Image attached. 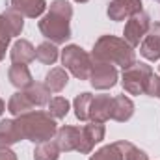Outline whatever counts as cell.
<instances>
[{"label": "cell", "instance_id": "obj_1", "mask_svg": "<svg viewBox=\"0 0 160 160\" xmlns=\"http://www.w3.org/2000/svg\"><path fill=\"white\" fill-rule=\"evenodd\" d=\"M73 6L67 0H54L48 13L39 21V32L54 45H62L71 38Z\"/></svg>", "mask_w": 160, "mask_h": 160}, {"label": "cell", "instance_id": "obj_2", "mask_svg": "<svg viewBox=\"0 0 160 160\" xmlns=\"http://www.w3.org/2000/svg\"><path fill=\"white\" fill-rule=\"evenodd\" d=\"M89 56L93 62H106L112 65H119L123 69L130 67L136 62L134 48L125 39L116 38V36H101L95 41Z\"/></svg>", "mask_w": 160, "mask_h": 160}, {"label": "cell", "instance_id": "obj_3", "mask_svg": "<svg viewBox=\"0 0 160 160\" xmlns=\"http://www.w3.org/2000/svg\"><path fill=\"white\" fill-rule=\"evenodd\" d=\"M15 121L21 128L22 138L30 140L34 143L48 142L58 132V125H56L54 118L41 110H30L26 114H21V116H17Z\"/></svg>", "mask_w": 160, "mask_h": 160}, {"label": "cell", "instance_id": "obj_4", "mask_svg": "<svg viewBox=\"0 0 160 160\" xmlns=\"http://www.w3.org/2000/svg\"><path fill=\"white\" fill-rule=\"evenodd\" d=\"M62 63L78 80H88L91 71V56L78 45H67L62 50Z\"/></svg>", "mask_w": 160, "mask_h": 160}, {"label": "cell", "instance_id": "obj_5", "mask_svg": "<svg viewBox=\"0 0 160 160\" xmlns=\"http://www.w3.org/2000/svg\"><path fill=\"white\" fill-rule=\"evenodd\" d=\"M153 75V69L147 63L134 62L130 67L123 69V89L130 95H143L147 82Z\"/></svg>", "mask_w": 160, "mask_h": 160}, {"label": "cell", "instance_id": "obj_6", "mask_svg": "<svg viewBox=\"0 0 160 160\" xmlns=\"http://www.w3.org/2000/svg\"><path fill=\"white\" fill-rule=\"evenodd\" d=\"M22 28H24V21L21 13H17L15 9H8L0 13V62L6 56V48L11 38L21 36Z\"/></svg>", "mask_w": 160, "mask_h": 160}, {"label": "cell", "instance_id": "obj_7", "mask_svg": "<svg viewBox=\"0 0 160 160\" xmlns=\"http://www.w3.org/2000/svg\"><path fill=\"white\" fill-rule=\"evenodd\" d=\"M149 28H151V19H149V15H147L145 11H140V13L132 15V17L127 21L125 30H123V36H125L123 39L134 48V47L140 45V41L145 38V34L149 32Z\"/></svg>", "mask_w": 160, "mask_h": 160}, {"label": "cell", "instance_id": "obj_8", "mask_svg": "<svg viewBox=\"0 0 160 160\" xmlns=\"http://www.w3.org/2000/svg\"><path fill=\"white\" fill-rule=\"evenodd\" d=\"M89 82L95 89H110L118 84V69L112 63L106 62H93L91 60V71Z\"/></svg>", "mask_w": 160, "mask_h": 160}, {"label": "cell", "instance_id": "obj_9", "mask_svg": "<svg viewBox=\"0 0 160 160\" xmlns=\"http://www.w3.org/2000/svg\"><path fill=\"white\" fill-rule=\"evenodd\" d=\"M104 134H106V128H104L102 123H93V121H91L89 125L82 127V128H80V138H78V147H77V151L82 153V155L91 153V149H93L97 143H101V142L104 140Z\"/></svg>", "mask_w": 160, "mask_h": 160}, {"label": "cell", "instance_id": "obj_10", "mask_svg": "<svg viewBox=\"0 0 160 160\" xmlns=\"http://www.w3.org/2000/svg\"><path fill=\"white\" fill-rule=\"evenodd\" d=\"M142 8H143L142 0H110L106 13H108L110 21H125V19H130L132 15L143 11Z\"/></svg>", "mask_w": 160, "mask_h": 160}, {"label": "cell", "instance_id": "obj_11", "mask_svg": "<svg viewBox=\"0 0 160 160\" xmlns=\"http://www.w3.org/2000/svg\"><path fill=\"white\" fill-rule=\"evenodd\" d=\"M140 54L151 62L160 60V22L151 24L149 32L145 34V39L140 45Z\"/></svg>", "mask_w": 160, "mask_h": 160}, {"label": "cell", "instance_id": "obj_12", "mask_svg": "<svg viewBox=\"0 0 160 160\" xmlns=\"http://www.w3.org/2000/svg\"><path fill=\"white\" fill-rule=\"evenodd\" d=\"M112 116V97L110 95H95L89 106V121L104 123Z\"/></svg>", "mask_w": 160, "mask_h": 160}, {"label": "cell", "instance_id": "obj_13", "mask_svg": "<svg viewBox=\"0 0 160 160\" xmlns=\"http://www.w3.org/2000/svg\"><path fill=\"white\" fill-rule=\"evenodd\" d=\"M78 138H80V128L78 127L63 125V127L58 128L54 142L58 143L60 151L69 153V151H77V147H78Z\"/></svg>", "mask_w": 160, "mask_h": 160}, {"label": "cell", "instance_id": "obj_14", "mask_svg": "<svg viewBox=\"0 0 160 160\" xmlns=\"http://www.w3.org/2000/svg\"><path fill=\"white\" fill-rule=\"evenodd\" d=\"M134 114V102L125 97V95H118L112 99V116L110 119L114 121H119V123H125L132 118Z\"/></svg>", "mask_w": 160, "mask_h": 160}, {"label": "cell", "instance_id": "obj_15", "mask_svg": "<svg viewBox=\"0 0 160 160\" xmlns=\"http://www.w3.org/2000/svg\"><path fill=\"white\" fill-rule=\"evenodd\" d=\"M9 56H11L13 63H30L36 60V48L32 47L30 41L17 39L9 50Z\"/></svg>", "mask_w": 160, "mask_h": 160}, {"label": "cell", "instance_id": "obj_16", "mask_svg": "<svg viewBox=\"0 0 160 160\" xmlns=\"http://www.w3.org/2000/svg\"><path fill=\"white\" fill-rule=\"evenodd\" d=\"M47 2L45 0H11V9L21 13L22 17L36 19L45 11Z\"/></svg>", "mask_w": 160, "mask_h": 160}, {"label": "cell", "instance_id": "obj_17", "mask_svg": "<svg viewBox=\"0 0 160 160\" xmlns=\"http://www.w3.org/2000/svg\"><path fill=\"white\" fill-rule=\"evenodd\" d=\"M8 78L9 82L19 88V89H26L34 84V78H32V73L30 69L26 67V63H13L8 71Z\"/></svg>", "mask_w": 160, "mask_h": 160}, {"label": "cell", "instance_id": "obj_18", "mask_svg": "<svg viewBox=\"0 0 160 160\" xmlns=\"http://www.w3.org/2000/svg\"><path fill=\"white\" fill-rule=\"evenodd\" d=\"M24 140L21 134V128L15 119H2L0 121V143L2 145H13L17 142Z\"/></svg>", "mask_w": 160, "mask_h": 160}, {"label": "cell", "instance_id": "obj_19", "mask_svg": "<svg viewBox=\"0 0 160 160\" xmlns=\"http://www.w3.org/2000/svg\"><path fill=\"white\" fill-rule=\"evenodd\" d=\"M32 108H34V104H32V101L26 97L24 89H22V91L13 93V95H11V99H9V102H8V112H9L11 116L26 114V112H30Z\"/></svg>", "mask_w": 160, "mask_h": 160}, {"label": "cell", "instance_id": "obj_20", "mask_svg": "<svg viewBox=\"0 0 160 160\" xmlns=\"http://www.w3.org/2000/svg\"><path fill=\"white\" fill-rule=\"evenodd\" d=\"M26 97L32 101L34 106H45L50 102V89L45 86V84H39V82H34L30 88L24 89Z\"/></svg>", "mask_w": 160, "mask_h": 160}, {"label": "cell", "instance_id": "obj_21", "mask_svg": "<svg viewBox=\"0 0 160 160\" xmlns=\"http://www.w3.org/2000/svg\"><path fill=\"white\" fill-rule=\"evenodd\" d=\"M67 82H69V77H67L65 69H62V67L50 69V71L47 73V77H45V86H47L50 91H54V93H60V91L67 86Z\"/></svg>", "mask_w": 160, "mask_h": 160}, {"label": "cell", "instance_id": "obj_22", "mask_svg": "<svg viewBox=\"0 0 160 160\" xmlns=\"http://www.w3.org/2000/svg\"><path fill=\"white\" fill-rule=\"evenodd\" d=\"M60 147L56 142H41L34 149V160H58Z\"/></svg>", "mask_w": 160, "mask_h": 160}, {"label": "cell", "instance_id": "obj_23", "mask_svg": "<svg viewBox=\"0 0 160 160\" xmlns=\"http://www.w3.org/2000/svg\"><path fill=\"white\" fill-rule=\"evenodd\" d=\"M91 101H93V95L88 93V91H84V93H80V95L75 97L73 106H75V116H77V119H80V121L89 119V106H91Z\"/></svg>", "mask_w": 160, "mask_h": 160}, {"label": "cell", "instance_id": "obj_24", "mask_svg": "<svg viewBox=\"0 0 160 160\" xmlns=\"http://www.w3.org/2000/svg\"><path fill=\"white\" fill-rule=\"evenodd\" d=\"M36 58L39 60L41 63H45V65H52L58 60V48H56V45L50 43V41L41 43L39 47L36 48Z\"/></svg>", "mask_w": 160, "mask_h": 160}, {"label": "cell", "instance_id": "obj_25", "mask_svg": "<svg viewBox=\"0 0 160 160\" xmlns=\"http://www.w3.org/2000/svg\"><path fill=\"white\" fill-rule=\"evenodd\" d=\"M118 143V147H119L121 155H123V160H149V157L145 155V151H142V149H138L134 143H130V142H116Z\"/></svg>", "mask_w": 160, "mask_h": 160}, {"label": "cell", "instance_id": "obj_26", "mask_svg": "<svg viewBox=\"0 0 160 160\" xmlns=\"http://www.w3.org/2000/svg\"><path fill=\"white\" fill-rule=\"evenodd\" d=\"M69 112V101L63 99V97H54L50 99L48 102V114L54 118V119H63Z\"/></svg>", "mask_w": 160, "mask_h": 160}, {"label": "cell", "instance_id": "obj_27", "mask_svg": "<svg viewBox=\"0 0 160 160\" xmlns=\"http://www.w3.org/2000/svg\"><path fill=\"white\" fill-rule=\"evenodd\" d=\"M89 160H123V155H121L118 143H110V145L101 147Z\"/></svg>", "mask_w": 160, "mask_h": 160}, {"label": "cell", "instance_id": "obj_28", "mask_svg": "<svg viewBox=\"0 0 160 160\" xmlns=\"http://www.w3.org/2000/svg\"><path fill=\"white\" fill-rule=\"evenodd\" d=\"M145 93L151 95V97H158L160 99V77L158 75H151V78L147 82V88H145Z\"/></svg>", "mask_w": 160, "mask_h": 160}, {"label": "cell", "instance_id": "obj_29", "mask_svg": "<svg viewBox=\"0 0 160 160\" xmlns=\"http://www.w3.org/2000/svg\"><path fill=\"white\" fill-rule=\"evenodd\" d=\"M0 160H17V155L8 145H2L0 143Z\"/></svg>", "mask_w": 160, "mask_h": 160}, {"label": "cell", "instance_id": "obj_30", "mask_svg": "<svg viewBox=\"0 0 160 160\" xmlns=\"http://www.w3.org/2000/svg\"><path fill=\"white\" fill-rule=\"evenodd\" d=\"M4 108H6V104H4V101H2V99H0V116H2V114H4Z\"/></svg>", "mask_w": 160, "mask_h": 160}, {"label": "cell", "instance_id": "obj_31", "mask_svg": "<svg viewBox=\"0 0 160 160\" xmlns=\"http://www.w3.org/2000/svg\"><path fill=\"white\" fill-rule=\"evenodd\" d=\"M75 2H78V4H84V2H89V0H75Z\"/></svg>", "mask_w": 160, "mask_h": 160}, {"label": "cell", "instance_id": "obj_32", "mask_svg": "<svg viewBox=\"0 0 160 160\" xmlns=\"http://www.w3.org/2000/svg\"><path fill=\"white\" fill-rule=\"evenodd\" d=\"M158 71H160V65H158Z\"/></svg>", "mask_w": 160, "mask_h": 160}, {"label": "cell", "instance_id": "obj_33", "mask_svg": "<svg viewBox=\"0 0 160 160\" xmlns=\"http://www.w3.org/2000/svg\"><path fill=\"white\" fill-rule=\"evenodd\" d=\"M157 2H160V0H157Z\"/></svg>", "mask_w": 160, "mask_h": 160}]
</instances>
